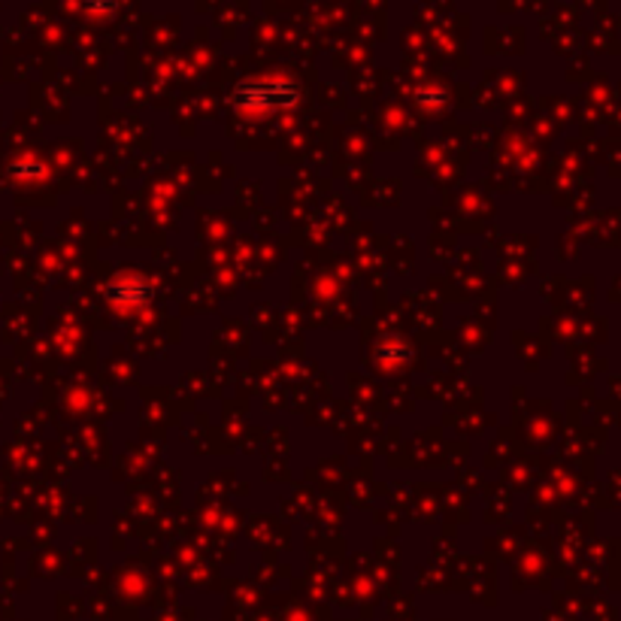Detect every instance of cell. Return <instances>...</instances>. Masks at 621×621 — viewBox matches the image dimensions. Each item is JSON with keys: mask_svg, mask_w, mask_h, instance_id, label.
<instances>
[{"mask_svg": "<svg viewBox=\"0 0 621 621\" xmlns=\"http://www.w3.org/2000/svg\"><path fill=\"white\" fill-rule=\"evenodd\" d=\"M294 101V92H291L289 85H261V89H243L237 94V104L239 106H285Z\"/></svg>", "mask_w": 621, "mask_h": 621, "instance_id": "obj_1", "label": "cell"}]
</instances>
